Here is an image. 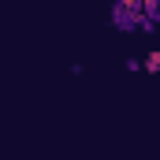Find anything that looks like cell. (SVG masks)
I'll return each mask as SVG.
<instances>
[{
  "label": "cell",
  "mask_w": 160,
  "mask_h": 160,
  "mask_svg": "<svg viewBox=\"0 0 160 160\" xmlns=\"http://www.w3.org/2000/svg\"><path fill=\"white\" fill-rule=\"evenodd\" d=\"M119 11H130V22H138V11H142V0H119Z\"/></svg>",
  "instance_id": "obj_1"
},
{
  "label": "cell",
  "mask_w": 160,
  "mask_h": 160,
  "mask_svg": "<svg viewBox=\"0 0 160 160\" xmlns=\"http://www.w3.org/2000/svg\"><path fill=\"white\" fill-rule=\"evenodd\" d=\"M157 4L160 0H142V15L145 19H157Z\"/></svg>",
  "instance_id": "obj_2"
},
{
  "label": "cell",
  "mask_w": 160,
  "mask_h": 160,
  "mask_svg": "<svg viewBox=\"0 0 160 160\" xmlns=\"http://www.w3.org/2000/svg\"><path fill=\"white\" fill-rule=\"evenodd\" d=\"M160 67V52H149V56H145V71H149V75H153V71H157Z\"/></svg>",
  "instance_id": "obj_3"
}]
</instances>
